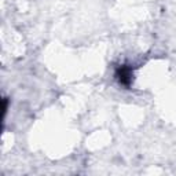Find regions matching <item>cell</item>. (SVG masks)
<instances>
[{"mask_svg":"<svg viewBox=\"0 0 176 176\" xmlns=\"http://www.w3.org/2000/svg\"><path fill=\"white\" fill-rule=\"evenodd\" d=\"M116 77H117L118 82H120L121 85L129 87L131 82H132V79H134V74H132L131 68L123 65V66H120V68L117 69V72H116Z\"/></svg>","mask_w":176,"mask_h":176,"instance_id":"cell-1","label":"cell"}]
</instances>
